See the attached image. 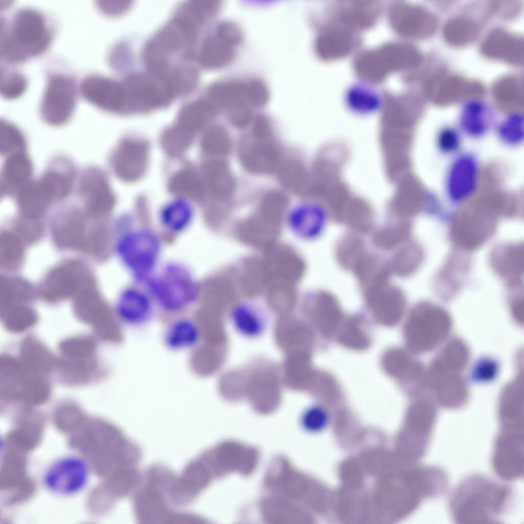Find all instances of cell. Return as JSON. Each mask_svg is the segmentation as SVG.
Listing matches in <instances>:
<instances>
[{
	"instance_id": "18",
	"label": "cell",
	"mask_w": 524,
	"mask_h": 524,
	"mask_svg": "<svg viewBox=\"0 0 524 524\" xmlns=\"http://www.w3.org/2000/svg\"><path fill=\"white\" fill-rule=\"evenodd\" d=\"M448 177L449 193L455 198L467 196L475 184L476 164L472 160L466 159L456 161Z\"/></svg>"
},
{
	"instance_id": "7",
	"label": "cell",
	"mask_w": 524,
	"mask_h": 524,
	"mask_svg": "<svg viewBox=\"0 0 524 524\" xmlns=\"http://www.w3.org/2000/svg\"><path fill=\"white\" fill-rule=\"evenodd\" d=\"M76 103V85L73 77L50 73L39 107L42 120L53 126L66 124L73 115Z\"/></svg>"
},
{
	"instance_id": "28",
	"label": "cell",
	"mask_w": 524,
	"mask_h": 524,
	"mask_svg": "<svg viewBox=\"0 0 524 524\" xmlns=\"http://www.w3.org/2000/svg\"><path fill=\"white\" fill-rule=\"evenodd\" d=\"M213 33L228 45L238 48L244 41V33L241 26L231 20L220 22Z\"/></svg>"
},
{
	"instance_id": "11",
	"label": "cell",
	"mask_w": 524,
	"mask_h": 524,
	"mask_svg": "<svg viewBox=\"0 0 524 524\" xmlns=\"http://www.w3.org/2000/svg\"><path fill=\"white\" fill-rule=\"evenodd\" d=\"M245 139L239 148V157L243 165L251 172L268 173L277 167L279 161L277 149L271 139L250 136Z\"/></svg>"
},
{
	"instance_id": "24",
	"label": "cell",
	"mask_w": 524,
	"mask_h": 524,
	"mask_svg": "<svg viewBox=\"0 0 524 524\" xmlns=\"http://www.w3.org/2000/svg\"><path fill=\"white\" fill-rule=\"evenodd\" d=\"M341 241L337 248V255L339 261L344 267H355L362 258L363 244L356 237L348 236Z\"/></svg>"
},
{
	"instance_id": "15",
	"label": "cell",
	"mask_w": 524,
	"mask_h": 524,
	"mask_svg": "<svg viewBox=\"0 0 524 524\" xmlns=\"http://www.w3.org/2000/svg\"><path fill=\"white\" fill-rule=\"evenodd\" d=\"M237 55L235 48L218 37L213 32L206 39L202 48V64L210 70H221L230 66Z\"/></svg>"
},
{
	"instance_id": "26",
	"label": "cell",
	"mask_w": 524,
	"mask_h": 524,
	"mask_svg": "<svg viewBox=\"0 0 524 524\" xmlns=\"http://www.w3.org/2000/svg\"><path fill=\"white\" fill-rule=\"evenodd\" d=\"M410 231V227L406 226L383 227L374 234V242L381 248H391L405 242Z\"/></svg>"
},
{
	"instance_id": "19",
	"label": "cell",
	"mask_w": 524,
	"mask_h": 524,
	"mask_svg": "<svg viewBox=\"0 0 524 524\" xmlns=\"http://www.w3.org/2000/svg\"><path fill=\"white\" fill-rule=\"evenodd\" d=\"M244 80L230 78L212 83L207 92L209 102L215 108H224L234 100L245 98Z\"/></svg>"
},
{
	"instance_id": "14",
	"label": "cell",
	"mask_w": 524,
	"mask_h": 524,
	"mask_svg": "<svg viewBox=\"0 0 524 524\" xmlns=\"http://www.w3.org/2000/svg\"><path fill=\"white\" fill-rule=\"evenodd\" d=\"M325 219L323 209L316 205L301 206L290 217L291 229L299 236L309 238L317 235L322 229Z\"/></svg>"
},
{
	"instance_id": "6",
	"label": "cell",
	"mask_w": 524,
	"mask_h": 524,
	"mask_svg": "<svg viewBox=\"0 0 524 524\" xmlns=\"http://www.w3.org/2000/svg\"><path fill=\"white\" fill-rule=\"evenodd\" d=\"M91 468L83 457L76 454L62 455L51 462L41 476L43 487L50 493L61 497L79 494L88 486Z\"/></svg>"
},
{
	"instance_id": "12",
	"label": "cell",
	"mask_w": 524,
	"mask_h": 524,
	"mask_svg": "<svg viewBox=\"0 0 524 524\" xmlns=\"http://www.w3.org/2000/svg\"><path fill=\"white\" fill-rule=\"evenodd\" d=\"M154 303L147 290L136 286L125 288L119 294L116 310L120 319L129 325H140L150 317Z\"/></svg>"
},
{
	"instance_id": "31",
	"label": "cell",
	"mask_w": 524,
	"mask_h": 524,
	"mask_svg": "<svg viewBox=\"0 0 524 524\" xmlns=\"http://www.w3.org/2000/svg\"><path fill=\"white\" fill-rule=\"evenodd\" d=\"M458 136L455 132L448 129L442 132L440 136L441 146L444 150L451 151L458 144Z\"/></svg>"
},
{
	"instance_id": "20",
	"label": "cell",
	"mask_w": 524,
	"mask_h": 524,
	"mask_svg": "<svg viewBox=\"0 0 524 524\" xmlns=\"http://www.w3.org/2000/svg\"><path fill=\"white\" fill-rule=\"evenodd\" d=\"M27 143L17 126L4 120L1 122V153L4 156L25 152Z\"/></svg>"
},
{
	"instance_id": "8",
	"label": "cell",
	"mask_w": 524,
	"mask_h": 524,
	"mask_svg": "<svg viewBox=\"0 0 524 524\" xmlns=\"http://www.w3.org/2000/svg\"><path fill=\"white\" fill-rule=\"evenodd\" d=\"M497 475L506 481H514L523 474V435L498 433L492 458Z\"/></svg>"
},
{
	"instance_id": "30",
	"label": "cell",
	"mask_w": 524,
	"mask_h": 524,
	"mask_svg": "<svg viewBox=\"0 0 524 524\" xmlns=\"http://www.w3.org/2000/svg\"><path fill=\"white\" fill-rule=\"evenodd\" d=\"M519 121L506 123L500 127L499 133L507 142L515 143L520 139L522 129Z\"/></svg>"
},
{
	"instance_id": "29",
	"label": "cell",
	"mask_w": 524,
	"mask_h": 524,
	"mask_svg": "<svg viewBox=\"0 0 524 524\" xmlns=\"http://www.w3.org/2000/svg\"><path fill=\"white\" fill-rule=\"evenodd\" d=\"M325 420L323 411L316 406L309 407L302 416V422L305 426L314 429L321 428L324 425Z\"/></svg>"
},
{
	"instance_id": "16",
	"label": "cell",
	"mask_w": 524,
	"mask_h": 524,
	"mask_svg": "<svg viewBox=\"0 0 524 524\" xmlns=\"http://www.w3.org/2000/svg\"><path fill=\"white\" fill-rule=\"evenodd\" d=\"M491 258L495 270L506 279L515 281L522 272L523 250L519 245L501 246Z\"/></svg>"
},
{
	"instance_id": "23",
	"label": "cell",
	"mask_w": 524,
	"mask_h": 524,
	"mask_svg": "<svg viewBox=\"0 0 524 524\" xmlns=\"http://www.w3.org/2000/svg\"><path fill=\"white\" fill-rule=\"evenodd\" d=\"M245 99L251 107L261 108L269 101L271 92L267 83L258 77L244 80Z\"/></svg>"
},
{
	"instance_id": "13",
	"label": "cell",
	"mask_w": 524,
	"mask_h": 524,
	"mask_svg": "<svg viewBox=\"0 0 524 524\" xmlns=\"http://www.w3.org/2000/svg\"><path fill=\"white\" fill-rule=\"evenodd\" d=\"M32 163L26 151L7 156L1 172L2 194L5 196H15L32 180Z\"/></svg>"
},
{
	"instance_id": "25",
	"label": "cell",
	"mask_w": 524,
	"mask_h": 524,
	"mask_svg": "<svg viewBox=\"0 0 524 524\" xmlns=\"http://www.w3.org/2000/svg\"><path fill=\"white\" fill-rule=\"evenodd\" d=\"M278 177L281 184L295 192L301 190L303 173L300 164L295 160H287L280 165Z\"/></svg>"
},
{
	"instance_id": "5",
	"label": "cell",
	"mask_w": 524,
	"mask_h": 524,
	"mask_svg": "<svg viewBox=\"0 0 524 524\" xmlns=\"http://www.w3.org/2000/svg\"><path fill=\"white\" fill-rule=\"evenodd\" d=\"M147 290L155 303L166 312L176 313L188 308L195 301L198 283L184 266L172 263L147 280Z\"/></svg>"
},
{
	"instance_id": "9",
	"label": "cell",
	"mask_w": 524,
	"mask_h": 524,
	"mask_svg": "<svg viewBox=\"0 0 524 524\" xmlns=\"http://www.w3.org/2000/svg\"><path fill=\"white\" fill-rule=\"evenodd\" d=\"M123 90L117 81L98 74L86 75L80 84L82 97L95 107L104 110L117 109L125 95Z\"/></svg>"
},
{
	"instance_id": "17",
	"label": "cell",
	"mask_w": 524,
	"mask_h": 524,
	"mask_svg": "<svg viewBox=\"0 0 524 524\" xmlns=\"http://www.w3.org/2000/svg\"><path fill=\"white\" fill-rule=\"evenodd\" d=\"M200 331L195 323L186 318L173 321L166 331V345L173 350H182L194 346L200 339Z\"/></svg>"
},
{
	"instance_id": "4",
	"label": "cell",
	"mask_w": 524,
	"mask_h": 524,
	"mask_svg": "<svg viewBox=\"0 0 524 524\" xmlns=\"http://www.w3.org/2000/svg\"><path fill=\"white\" fill-rule=\"evenodd\" d=\"M113 249L121 263L137 280H147L159 261L161 243L152 230L136 228L117 233Z\"/></svg>"
},
{
	"instance_id": "3",
	"label": "cell",
	"mask_w": 524,
	"mask_h": 524,
	"mask_svg": "<svg viewBox=\"0 0 524 524\" xmlns=\"http://www.w3.org/2000/svg\"><path fill=\"white\" fill-rule=\"evenodd\" d=\"M52 32L43 14L35 8L19 9L10 24L1 27L0 57L17 63L43 53L52 41Z\"/></svg>"
},
{
	"instance_id": "22",
	"label": "cell",
	"mask_w": 524,
	"mask_h": 524,
	"mask_svg": "<svg viewBox=\"0 0 524 524\" xmlns=\"http://www.w3.org/2000/svg\"><path fill=\"white\" fill-rule=\"evenodd\" d=\"M27 80L24 75L15 71L1 69L0 94L6 99H14L21 96L25 91Z\"/></svg>"
},
{
	"instance_id": "2",
	"label": "cell",
	"mask_w": 524,
	"mask_h": 524,
	"mask_svg": "<svg viewBox=\"0 0 524 524\" xmlns=\"http://www.w3.org/2000/svg\"><path fill=\"white\" fill-rule=\"evenodd\" d=\"M176 475L169 467L153 464L142 473L141 482L133 495L134 516L142 523H195L199 517L192 513L176 511L172 507L170 492Z\"/></svg>"
},
{
	"instance_id": "1",
	"label": "cell",
	"mask_w": 524,
	"mask_h": 524,
	"mask_svg": "<svg viewBox=\"0 0 524 524\" xmlns=\"http://www.w3.org/2000/svg\"><path fill=\"white\" fill-rule=\"evenodd\" d=\"M515 498L511 487L474 474L466 477L453 491L449 509L457 523H492L512 510Z\"/></svg>"
},
{
	"instance_id": "21",
	"label": "cell",
	"mask_w": 524,
	"mask_h": 524,
	"mask_svg": "<svg viewBox=\"0 0 524 524\" xmlns=\"http://www.w3.org/2000/svg\"><path fill=\"white\" fill-rule=\"evenodd\" d=\"M394 258V268L402 275H408L420 265L423 258L421 247L416 243H409L405 245Z\"/></svg>"
},
{
	"instance_id": "27",
	"label": "cell",
	"mask_w": 524,
	"mask_h": 524,
	"mask_svg": "<svg viewBox=\"0 0 524 524\" xmlns=\"http://www.w3.org/2000/svg\"><path fill=\"white\" fill-rule=\"evenodd\" d=\"M251 108L245 98H241L231 102L225 110L227 119L232 124L238 128H244L252 120Z\"/></svg>"
},
{
	"instance_id": "10",
	"label": "cell",
	"mask_w": 524,
	"mask_h": 524,
	"mask_svg": "<svg viewBox=\"0 0 524 524\" xmlns=\"http://www.w3.org/2000/svg\"><path fill=\"white\" fill-rule=\"evenodd\" d=\"M229 319L234 331L242 337L249 340L263 336L270 324V316L266 309L250 302L235 304L230 312Z\"/></svg>"
}]
</instances>
